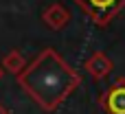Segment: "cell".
<instances>
[{"label": "cell", "instance_id": "cell-7", "mask_svg": "<svg viewBox=\"0 0 125 114\" xmlns=\"http://www.w3.org/2000/svg\"><path fill=\"white\" fill-rule=\"evenodd\" d=\"M0 114H11V112H9V110H7V108H4V105L0 103Z\"/></svg>", "mask_w": 125, "mask_h": 114}, {"label": "cell", "instance_id": "cell-4", "mask_svg": "<svg viewBox=\"0 0 125 114\" xmlns=\"http://www.w3.org/2000/svg\"><path fill=\"white\" fill-rule=\"evenodd\" d=\"M83 68L88 70V75H90L94 81H103V79L112 73L114 62H112L103 51H97V53H92V55L83 62Z\"/></svg>", "mask_w": 125, "mask_h": 114}, {"label": "cell", "instance_id": "cell-8", "mask_svg": "<svg viewBox=\"0 0 125 114\" xmlns=\"http://www.w3.org/2000/svg\"><path fill=\"white\" fill-rule=\"evenodd\" d=\"M2 77H4V70H2V68H0V81H2Z\"/></svg>", "mask_w": 125, "mask_h": 114}, {"label": "cell", "instance_id": "cell-3", "mask_svg": "<svg viewBox=\"0 0 125 114\" xmlns=\"http://www.w3.org/2000/svg\"><path fill=\"white\" fill-rule=\"evenodd\" d=\"M101 110L105 114H125V77H119L101 94Z\"/></svg>", "mask_w": 125, "mask_h": 114}, {"label": "cell", "instance_id": "cell-5", "mask_svg": "<svg viewBox=\"0 0 125 114\" xmlns=\"http://www.w3.org/2000/svg\"><path fill=\"white\" fill-rule=\"evenodd\" d=\"M42 20H44V24H46L48 29L62 31V29L70 22V13H68V9H66L62 2H53V4H48V7L42 11Z\"/></svg>", "mask_w": 125, "mask_h": 114}, {"label": "cell", "instance_id": "cell-2", "mask_svg": "<svg viewBox=\"0 0 125 114\" xmlns=\"http://www.w3.org/2000/svg\"><path fill=\"white\" fill-rule=\"evenodd\" d=\"M97 26H108L125 9V0H73Z\"/></svg>", "mask_w": 125, "mask_h": 114}, {"label": "cell", "instance_id": "cell-1", "mask_svg": "<svg viewBox=\"0 0 125 114\" xmlns=\"http://www.w3.org/2000/svg\"><path fill=\"white\" fill-rule=\"evenodd\" d=\"M15 79L44 112H55L81 86V75L55 48L40 51L15 75Z\"/></svg>", "mask_w": 125, "mask_h": 114}, {"label": "cell", "instance_id": "cell-6", "mask_svg": "<svg viewBox=\"0 0 125 114\" xmlns=\"http://www.w3.org/2000/svg\"><path fill=\"white\" fill-rule=\"evenodd\" d=\"M24 66H26V62H24V57H22V53H20L18 48H11V51L2 57V70H7V73H11V75H18Z\"/></svg>", "mask_w": 125, "mask_h": 114}]
</instances>
